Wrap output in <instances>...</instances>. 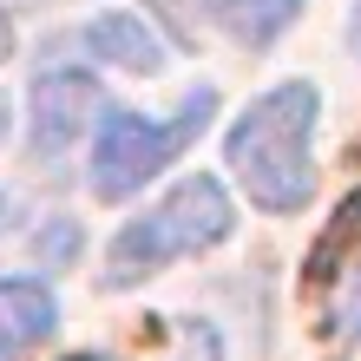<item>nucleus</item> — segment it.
Masks as SVG:
<instances>
[{"mask_svg":"<svg viewBox=\"0 0 361 361\" xmlns=\"http://www.w3.org/2000/svg\"><path fill=\"white\" fill-rule=\"evenodd\" d=\"M210 105H217V92L197 86L171 125H152L138 112H105L99 118V145H92V190L99 197H132L145 178H158L164 164L210 125Z\"/></svg>","mask_w":361,"mask_h":361,"instance_id":"7ed1b4c3","label":"nucleus"},{"mask_svg":"<svg viewBox=\"0 0 361 361\" xmlns=\"http://www.w3.org/2000/svg\"><path fill=\"white\" fill-rule=\"evenodd\" d=\"M348 39H355V47H361V0H355V20H348Z\"/></svg>","mask_w":361,"mask_h":361,"instance_id":"9d476101","label":"nucleus"},{"mask_svg":"<svg viewBox=\"0 0 361 361\" xmlns=\"http://www.w3.org/2000/svg\"><path fill=\"white\" fill-rule=\"evenodd\" d=\"M59 322V302L39 276H0V355H27Z\"/></svg>","mask_w":361,"mask_h":361,"instance_id":"423d86ee","label":"nucleus"},{"mask_svg":"<svg viewBox=\"0 0 361 361\" xmlns=\"http://www.w3.org/2000/svg\"><path fill=\"white\" fill-rule=\"evenodd\" d=\"M99 112L92 73H39L33 79V158H59Z\"/></svg>","mask_w":361,"mask_h":361,"instance_id":"39448f33","label":"nucleus"},{"mask_svg":"<svg viewBox=\"0 0 361 361\" xmlns=\"http://www.w3.org/2000/svg\"><path fill=\"white\" fill-rule=\"evenodd\" d=\"M230 224H237V217H230L224 184L217 178H184L164 204H152L138 224H125L118 237H112V250H105V283L132 289V283H145V276H158L164 263L224 243Z\"/></svg>","mask_w":361,"mask_h":361,"instance_id":"f03ea898","label":"nucleus"},{"mask_svg":"<svg viewBox=\"0 0 361 361\" xmlns=\"http://www.w3.org/2000/svg\"><path fill=\"white\" fill-rule=\"evenodd\" d=\"M86 53L112 59V66H125V73H158V66H164L158 33L145 27V20H132V13H105V20H92V27H86Z\"/></svg>","mask_w":361,"mask_h":361,"instance_id":"0eeeda50","label":"nucleus"},{"mask_svg":"<svg viewBox=\"0 0 361 361\" xmlns=\"http://www.w3.org/2000/svg\"><path fill=\"white\" fill-rule=\"evenodd\" d=\"M315 86L309 79H289V86H269L250 112L230 125V171L243 178V190L263 210H302L315 190Z\"/></svg>","mask_w":361,"mask_h":361,"instance_id":"f257e3e1","label":"nucleus"},{"mask_svg":"<svg viewBox=\"0 0 361 361\" xmlns=\"http://www.w3.org/2000/svg\"><path fill=\"white\" fill-rule=\"evenodd\" d=\"M152 7L171 20L178 39H197V33H230L237 47H269L276 33L302 13V0H152Z\"/></svg>","mask_w":361,"mask_h":361,"instance_id":"20e7f679","label":"nucleus"},{"mask_svg":"<svg viewBox=\"0 0 361 361\" xmlns=\"http://www.w3.org/2000/svg\"><path fill=\"white\" fill-rule=\"evenodd\" d=\"M13 53V27H7V13H0V59Z\"/></svg>","mask_w":361,"mask_h":361,"instance_id":"1a4fd4ad","label":"nucleus"},{"mask_svg":"<svg viewBox=\"0 0 361 361\" xmlns=\"http://www.w3.org/2000/svg\"><path fill=\"white\" fill-rule=\"evenodd\" d=\"M0 138H7V99H0Z\"/></svg>","mask_w":361,"mask_h":361,"instance_id":"9b49d317","label":"nucleus"},{"mask_svg":"<svg viewBox=\"0 0 361 361\" xmlns=\"http://www.w3.org/2000/svg\"><path fill=\"white\" fill-rule=\"evenodd\" d=\"M79 361H86V355H79Z\"/></svg>","mask_w":361,"mask_h":361,"instance_id":"f8f14e48","label":"nucleus"},{"mask_svg":"<svg viewBox=\"0 0 361 361\" xmlns=\"http://www.w3.org/2000/svg\"><path fill=\"white\" fill-rule=\"evenodd\" d=\"M342 322H348V335H361V283L348 289V309H342Z\"/></svg>","mask_w":361,"mask_h":361,"instance_id":"6e6552de","label":"nucleus"}]
</instances>
